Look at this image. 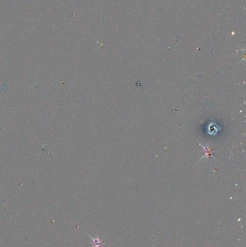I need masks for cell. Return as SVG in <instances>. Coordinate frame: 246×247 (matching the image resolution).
<instances>
[{"label":"cell","mask_w":246,"mask_h":247,"mask_svg":"<svg viewBox=\"0 0 246 247\" xmlns=\"http://www.w3.org/2000/svg\"><path fill=\"white\" fill-rule=\"evenodd\" d=\"M88 236H89L90 238L92 239V247H103L104 245L106 244V243L103 242V239L100 238L98 236H97L96 238H93V237L91 236L90 234H88Z\"/></svg>","instance_id":"cell-1"}]
</instances>
